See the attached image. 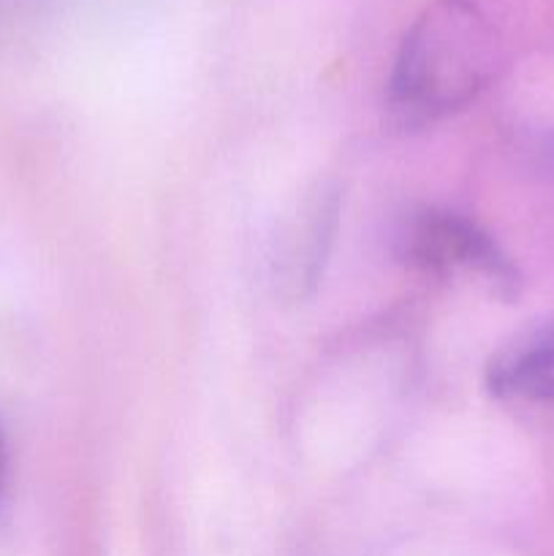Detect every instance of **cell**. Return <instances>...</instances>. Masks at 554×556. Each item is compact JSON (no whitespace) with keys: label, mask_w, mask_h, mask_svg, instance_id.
<instances>
[{"label":"cell","mask_w":554,"mask_h":556,"mask_svg":"<svg viewBox=\"0 0 554 556\" xmlns=\"http://www.w3.org/2000/svg\"><path fill=\"white\" fill-rule=\"evenodd\" d=\"M396 255L418 275L454 288H476L494 299L519 293V271L476 220L451 210L421 206L402 217Z\"/></svg>","instance_id":"7a4b0ae2"},{"label":"cell","mask_w":554,"mask_h":556,"mask_svg":"<svg viewBox=\"0 0 554 556\" xmlns=\"http://www.w3.org/2000/svg\"><path fill=\"white\" fill-rule=\"evenodd\" d=\"M335 215V201L320 199L315 204H310L304 220L299 226H293L286 248V277L293 288L304 286V282H313L315 275H318V264L324 261Z\"/></svg>","instance_id":"277c9868"},{"label":"cell","mask_w":554,"mask_h":556,"mask_svg":"<svg viewBox=\"0 0 554 556\" xmlns=\"http://www.w3.org/2000/svg\"><path fill=\"white\" fill-rule=\"evenodd\" d=\"M5 478H9V448H5V434L0 427V503L5 494Z\"/></svg>","instance_id":"5b68a950"},{"label":"cell","mask_w":554,"mask_h":556,"mask_svg":"<svg viewBox=\"0 0 554 556\" xmlns=\"http://www.w3.org/2000/svg\"><path fill=\"white\" fill-rule=\"evenodd\" d=\"M500 60L492 22L473 0H435L413 20L389 76V112L400 128H427L465 109Z\"/></svg>","instance_id":"6da1fadb"},{"label":"cell","mask_w":554,"mask_h":556,"mask_svg":"<svg viewBox=\"0 0 554 556\" xmlns=\"http://www.w3.org/2000/svg\"><path fill=\"white\" fill-rule=\"evenodd\" d=\"M487 389L505 413L530 429H554V326L516 337L492 356Z\"/></svg>","instance_id":"3957f363"}]
</instances>
